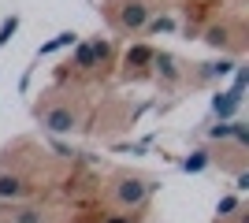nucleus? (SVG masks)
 Masks as SVG:
<instances>
[{"instance_id":"f257e3e1","label":"nucleus","mask_w":249,"mask_h":223,"mask_svg":"<svg viewBox=\"0 0 249 223\" xmlns=\"http://www.w3.org/2000/svg\"><path fill=\"white\" fill-rule=\"evenodd\" d=\"M149 190H153V186H149V182H142V179H123L119 186H115V197L134 208V205H142V201L149 197Z\"/></svg>"},{"instance_id":"dca6fc26","label":"nucleus","mask_w":249,"mask_h":223,"mask_svg":"<svg viewBox=\"0 0 249 223\" xmlns=\"http://www.w3.org/2000/svg\"><path fill=\"white\" fill-rule=\"evenodd\" d=\"M231 60H219V64H208V74H231Z\"/></svg>"},{"instance_id":"f8f14e48","label":"nucleus","mask_w":249,"mask_h":223,"mask_svg":"<svg viewBox=\"0 0 249 223\" xmlns=\"http://www.w3.org/2000/svg\"><path fill=\"white\" fill-rule=\"evenodd\" d=\"M205 41L216 45V49H223V45H227V26H212V30L205 34Z\"/></svg>"},{"instance_id":"9b49d317","label":"nucleus","mask_w":249,"mask_h":223,"mask_svg":"<svg viewBox=\"0 0 249 223\" xmlns=\"http://www.w3.org/2000/svg\"><path fill=\"white\" fill-rule=\"evenodd\" d=\"M15 30H19V19H15V15H8V19L0 22V45H8Z\"/></svg>"},{"instance_id":"a211bd4d","label":"nucleus","mask_w":249,"mask_h":223,"mask_svg":"<svg viewBox=\"0 0 249 223\" xmlns=\"http://www.w3.org/2000/svg\"><path fill=\"white\" fill-rule=\"evenodd\" d=\"M208 134H212V138H231V123H219V127H212Z\"/></svg>"},{"instance_id":"ddd939ff","label":"nucleus","mask_w":249,"mask_h":223,"mask_svg":"<svg viewBox=\"0 0 249 223\" xmlns=\"http://www.w3.org/2000/svg\"><path fill=\"white\" fill-rule=\"evenodd\" d=\"M234 104H238V97H234V93H223V97H216V112H219V116H227V112H231Z\"/></svg>"},{"instance_id":"f03ea898","label":"nucleus","mask_w":249,"mask_h":223,"mask_svg":"<svg viewBox=\"0 0 249 223\" xmlns=\"http://www.w3.org/2000/svg\"><path fill=\"white\" fill-rule=\"evenodd\" d=\"M45 127L49 130H56V134H67V130L74 127V112L71 108H49V112H45Z\"/></svg>"},{"instance_id":"1a4fd4ad","label":"nucleus","mask_w":249,"mask_h":223,"mask_svg":"<svg viewBox=\"0 0 249 223\" xmlns=\"http://www.w3.org/2000/svg\"><path fill=\"white\" fill-rule=\"evenodd\" d=\"M63 45H74V34H60V37H52L49 45H41V56L56 52V49H63Z\"/></svg>"},{"instance_id":"2eb2a0df","label":"nucleus","mask_w":249,"mask_h":223,"mask_svg":"<svg viewBox=\"0 0 249 223\" xmlns=\"http://www.w3.org/2000/svg\"><path fill=\"white\" fill-rule=\"evenodd\" d=\"M231 138L238 141V145H246V141H249V130H246V123H231Z\"/></svg>"},{"instance_id":"0eeeda50","label":"nucleus","mask_w":249,"mask_h":223,"mask_svg":"<svg viewBox=\"0 0 249 223\" xmlns=\"http://www.w3.org/2000/svg\"><path fill=\"white\" fill-rule=\"evenodd\" d=\"M153 64L160 67V74H164V78H171V82H175V78H178V67H175V60H171V56H167V52L153 56Z\"/></svg>"},{"instance_id":"aec40b11","label":"nucleus","mask_w":249,"mask_h":223,"mask_svg":"<svg viewBox=\"0 0 249 223\" xmlns=\"http://www.w3.org/2000/svg\"><path fill=\"white\" fill-rule=\"evenodd\" d=\"M234 186H238V190H249V175H246V171H242L238 179H234Z\"/></svg>"},{"instance_id":"412c9836","label":"nucleus","mask_w":249,"mask_h":223,"mask_svg":"<svg viewBox=\"0 0 249 223\" xmlns=\"http://www.w3.org/2000/svg\"><path fill=\"white\" fill-rule=\"evenodd\" d=\"M104 223H130L126 216H112V220H104Z\"/></svg>"},{"instance_id":"6ab92c4d","label":"nucleus","mask_w":249,"mask_h":223,"mask_svg":"<svg viewBox=\"0 0 249 223\" xmlns=\"http://www.w3.org/2000/svg\"><path fill=\"white\" fill-rule=\"evenodd\" d=\"M93 52H97V60H104V56L112 52V45L108 41H93Z\"/></svg>"},{"instance_id":"7ed1b4c3","label":"nucleus","mask_w":249,"mask_h":223,"mask_svg":"<svg viewBox=\"0 0 249 223\" xmlns=\"http://www.w3.org/2000/svg\"><path fill=\"white\" fill-rule=\"evenodd\" d=\"M119 19H123L126 30H142V26L149 22V8L142 4V0H130V4L123 8V15H119Z\"/></svg>"},{"instance_id":"9d476101","label":"nucleus","mask_w":249,"mask_h":223,"mask_svg":"<svg viewBox=\"0 0 249 223\" xmlns=\"http://www.w3.org/2000/svg\"><path fill=\"white\" fill-rule=\"evenodd\" d=\"M205 164H208V153H190V156L182 160L186 171H205Z\"/></svg>"},{"instance_id":"39448f33","label":"nucleus","mask_w":249,"mask_h":223,"mask_svg":"<svg viewBox=\"0 0 249 223\" xmlns=\"http://www.w3.org/2000/svg\"><path fill=\"white\" fill-rule=\"evenodd\" d=\"M153 49H149V45H134V49H126V60L123 64L126 67H145V64H153Z\"/></svg>"},{"instance_id":"423d86ee","label":"nucleus","mask_w":249,"mask_h":223,"mask_svg":"<svg viewBox=\"0 0 249 223\" xmlns=\"http://www.w3.org/2000/svg\"><path fill=\"white\" fill-rule=\"evenodd\" d=\"M74 67H97V52H93V41H82L78 49H74Z\"/></svg>"},{"instance_id":"6e6552de","label":"nucleus","mask_w":249,"mask_h":223,"mask_svg":"<svg viewBox=\"0 0 249 223\" xmlns=\"http://www.w3.org/2000/svg\"><path fill=\"white\" fill-rule=\"evenodd\" d=\"M15 223H45V212L41 208H19V212H15Z\"/></svg>"},{"instance_id":"f3484780","label":"nucleus","mask_w":249,"mask_h":223,"mask_svg":"<svg viewBox=\"0 0 249 223\" xmlns=\"http://www.w3.org/2000/svg\"><path fill=\"white\" fill-rule=\"evenodd\" d=\"M234 208H238V201H234V197H223L216 212H219V216H227V212H234Z\"/></svg>"},{"instance_id":"20e7f679","label":"nucleus","mask_w":249,"mask_h":223,"mask_svg":"<svg viewBox=\"0 0 249 223\" xmlns=\"http://www.w3.org/2000/svg\"><path fill=\"white\" fill-rule=\"evenodd\" d=\"M26 190L19 175H0V201H15L19 193Z\"/></svg>"},{"instance_id":"4468645a","label":"nucleus","mask_w":249,"mask_h":223,"mask_svg":"<svg viewBox=\"0 0 249 223\" xmlns=\"http://www.w3.org/2000/svg\"><path fill=\"white\" fill-rule=\"evenodd\" d=\"M153 34H171L175 30V19H153V22H145Z\"/></svg>"}]
</instances>
